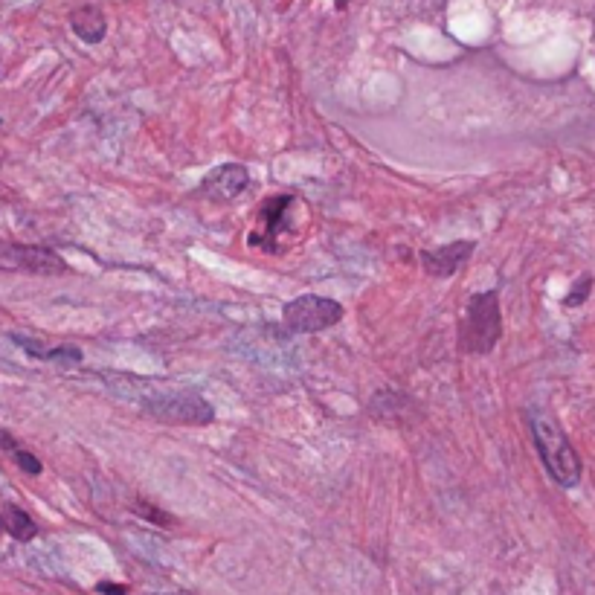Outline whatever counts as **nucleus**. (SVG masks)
<instances>
[{
  "label": "nucleus",
  "mask_w": 595,
  "mask_h": 595,
  "mask_svg": "<svg viewBox=\"0 0 595 595\" xmlns=\"http://www.w3.org/2000/svg\"><path fill=\"white\" fill-rule=\"evenodd\" d=\"M247 186H250V172L238 163H227V166L212 169L207 178L201 180L198 192L212 204H227L238 198Z\"/></svg>",
  "instance_id": "nucleus-7"
},
{
  "label": "nucleus",
  "mask_w": 595,
  "mask_h": 595,
  "mask_svg": "<svg viewBox=\"0 0 595 595\" xmlns=\"http://www.w3.org/2000/svg\"><path fill=\"white\" fill-rule=\"evenodd\" d=\"M503 337V314L497 291L476 294L459 323V349L468 355H488Z\"/></svg>",
  "instance_id": "nucleus-2"
},
{
  "label": "nucleus",
  "mask_w": 595,
  "mask_h": 595,
  "mask_svg": "<svg viewBox=\"0 0 595 595\" xmlns=\"http://www.w3.org/2000/svg\"><path fill=\"white\" fill-rule=\"evenodd\" d=\"M299 204L294 195H276L268 198L262 209H259V221H256V230L247 236L250 247H262L265 253H279V233L285 230V215L288 209Z\"/></svg>",
  "instance_id": "nucleus-6"
},
{
  "label": "nucleus",
  "mask_w": 595,
  "mask_h": 595,
  "mask_svg": "<svg viewBox=\"0 0 595 595\" xmlns=\"http://www.w3.org/2000/svg\"><path fill=\"white\" fill-rule=\"evenodd\" d=\"M474 253V241H450L445 247H436V250H424L421 253V268L430 276H439L447 279L453 276L456 270L462 268Z\"/></svg>",
  "instance_id": "nucleus-8"
},
{
  "label": "nucleus",
  "mask_w": 595,
  "mask_h": 595,
  "mask_svg": "<svg viewBox=\"0 0 595 595\" xmlns=\"http://www.w3.org/2000/svg\"><path fill=\"white\" fill-rule=\"evenodd\" d=\"M96 590L102 595H125V587H119V584H99Z\"/></svg>",
  "instance_id": "nucleus-14"
},
{
  "label": "nucleus",
  "mask_w": 595,
  "mask_h": 595,
  "mask_svg": "<svg viewBox=\"0 0 595 595\" xmlns=\"http://www.w3.org/2000/svg\"><path fill=\"white\" fill-rule=\"evenodd\" d=\"M0 270H21L35 276H61L67 265L59 253L35 244H0Z\"/></svg>",
  "instance_id": "nucleus-5"
},
{
  "label": "nucleus",
  "mask_w": 595,
  "mask_h": 595,
  "mask_svg": "<svg viewBox=\"0 0 595 595\" xmlns=\"http://www.w3.org/2000/svg\"><path fill=\"white\" fill-rule=\"evenodd\" d=\"M590 285H593L590 279H581V282H578V288L564 299V305H581V302L587 299V294H590Z\"/></svg>",
  "instance_id": "nucleus-13"
},
{
  "label": "nucleus",
  "mask_w": 595,
  "mask_h": 595,
  "mask_svg": "<svg viewBox=\"0 0 595 595\" xmlns=\"http://www.w3.org/2000/svg\"><path fill=\"white\" fill-rule=\"evenodd\" d=\"M0 450H3V453H9V456H12V462H15L24 474L38 476L41 471H44L41 459H38L35 453H30L27 447L18 445V439H15V436H9L6 430H0Z\"/></svg>",
  "instance_id": "nucleus-12"
},
{
  "label": "nucleus",
  "mask_w": 595,
  "mask_h": 595,
  "mask_svg": "<svg viewBox=\"0 0 595 595\" xmlns=\"http://www.w3.org/2000/svg\"><path fill=\"white\" fill-rule=\"evenodd\" d=\"M532 439H535L540 462L549 471V476L564 488H575L581 482V459H578L575 447L569 445L561 424L546 413H535L532 416Z\"/></svg>",
  "instance_id": "nucleus-1"
},
{
  "label": "nucleus",
  "mask_w": 595,
  "mask_h": 595,
  "mask_svg": "<svg viewBox=\"0 0 595 595\" xmlns=\"http://www.w3.org/2000/svg\"><path fill=\"white\" fill-rule=\"evenodd\" d=\"M70 27L85 44H99L108 35V21H105L102 9H96V6H79L70 15Z\"/></svg>",
  "instance_id": "nucleus-9"
},
{
  "label": "nucleus",
  "mask_w": 595,
  "mask_h": 595,
  "mask_svg": "<svg viewBox=\"0 0 595 595\" xmlns=\"http://www.w3.org/2000/svg\"><path fill=\"white\" fill-rule=\"evenodd\" d=\"M0 529H6L9 535L15 537V540H21V543H27V540L38 535L35 520H32L24 508L12 506V503H6V506L0 508Z\"/></svg>",
  "instance_id": "nucleus-11"
},
{
  "label": "nucleus",
  "mask_w": 595,
  "mask_h": 595,
  "mask_svg": "<svg viewBox=\"0 0 595 595\" xmlns=\"http://www.w3.org/2000/svg\"><path fill=\"white\" fill-rule=\"evenodd\" d=\"M346 308L331 297H317V294H302V297L291 299L282 308V320L285 328L294 334H317L326 328L337 326L343 320Z\"/></svg>",
  "instance_id": "nucleus-4"
},
{
  "label": "nucleus",
  "mask_w": 595,
  "mask_h": 595,
  "mask_svg": "<svg viewBox=\"0 0 595 595\" xmlns=\"http://www.w3.org/2000/svg\"><path fill=\"white\" fill-rule=\"evenodd\" d=\"M12 340H15L24 352H30V355L38 357V360H47V363H61V366H67V363H82V352H79V349H73V346L47 349L44 343L38 346V340L21 337V334H12Z\"/></svg>",
  "instance_id": "nucleus-10"
},
{
  "label": "nucleus",
  "mask_w": 595,
  "mask_h": 595,
  "mask_svg": "<svg viewBox=\"0 0 595 595\" xmlns=\"http://www.w3.org/2000/svg\"><path fill=\"white\" fill-rule=\"evenodd\" d=\"M140 407L157 421L183 424V427H207L215 421L212 404L204 401L192 389H154L151 395L140 398Z\"/></svg>",
  "instance_id": "nucleus-3"
}]
</instances>
